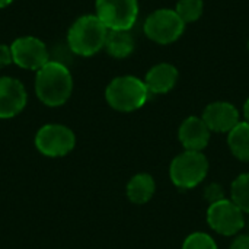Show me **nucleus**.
<instances>
[{
  "label": "nucleus",
  "mask_w": 249,
  "mask_h": 249,
  "mask_svg": "<svg viewBox=\"0 0 249 249\" xmlns=\"http://www.w3.org/2000/svg\"><path fill=\"white\" fill-rule=\"evenodd\" d=\"M73 90V77L69 69L58 61H48L36 71L35 92L47 107L66 104Z\"/></svg>",
  "instance_id": "f257e3e1"
},
{
  "label": "nucleus",
  "mask_w": 249,
  "mask_h": 249,
  "mask_svg": "<svg viewBox=\"0 0 249 249\" xmlns=\"http://www.w3.org/2000/svg\"><path fill=\"white\" fill-rule=\"evenodd\" d=\"M109 29L96 15H85L73 22L67 34L70 50L82 57H90L105 48Z\"/></svg>",
  "instance_id": "f03ea898"
},
{
  "label": "nucleus",
  "mask_w": 249,
  "mask_h": 249,
  "mask_svg": "<svg viewBox=\"0 0 249 249\" xmlns=\"http://www.w3.org/2000/svg\"><path fill=\"white\" fill-rule=\"evenodd\" d=\"M149 95L150 92L144 80L136 76L115 77L105 90L108 105L120 112H133L142 108L147 102Z\"/></svg>",
  "instance_id": "7ed1b4c3"
},
{
  "label": "nucleus",
  "mask_w": 249,
  "mask_h": 249,
  "mask_svg": "<svg viewBox=\"0 0 249 249\" xmlns=\"http://www.w3.org/2000/svg\"><path fill=\"white\" fill-rule=\"evenodd\" d=\"M209 172V160L201 152L185 150L178 155L169 168V177L175 187L181 190L196 188Z\"/></svg>",
  "instance_id": "20e7f679"
},
{
  "label": "nucleus",
  "mask_w": 249,
  "mask_h": 249,
  "mask_svg": "<svg viewBox=\"0 0 249 249\" xmlns=\"http://www.w3.org/2000/svg\"><path fill=\"white\" fill-rule=\"evenodd\" d=\"M185 22L175 9H158L144 20V34L156 44L168 45L179 39L184 34Z\"/></svg>",
  "instance_id": "39448f33"
},
{
  "label": "nucleus",
  "mask_w": 249,
  "mask_h": 249,
  "mask_svg": "<svg viewBox=\"0 0 249 249\" xmlns=\"http://www.w3.org/2000/svg\"><path fill=\"white\" fill-rule=\"evenodd\" d=\"M96 16L109 31H130L139 16L137 0H96Z\"/></svg>",
  "instance_id": "423d86ee"
},
{
  "label": "nucleus",
  "mask_w": 249,
  "mask_h": 249,
  "mask_svg": "<svg viewBox=\"0 0 249 249\" xmlns=\"http://www.w3.org/2000/svg\"><path fill=\"white\" fill-rule=\"evenodd\" d=\"M76 144L74 133L61 124H47L35 136L36 149L48 158H61L73 150Z\"/></svg>",
  "instance_id": "0eeeda50"
},
{
  "label": "nucleus",
  "mask_w": 249,
  "mask_h": 249,
  "mask_svg": "<svg viewBox=\"0 0 249 249\" xmlns=\"http://www.w3.org/2000/svg\"><path fill=\"white\" fill-rule=\"evenodd\" d=\"M245 213L232 201L220 200L210 204L207 210V223L210 228L223 236H235L245 226Z\"/></svg>",
  "instance_id": "6e6552de"
},
{
  "label": "nucleus",
  "mask_w": 249,
  "mask_h": 249,
  "mask_svg": "<svg viewBox=\"0 0 249 249\" xmlns=\"http://www.w3.org/2000/svg\"><path fill=\"white\" fill-rule=\"evenodd\" d=\"M13 63L26 70H39L48 60V50L45 44L35 36H20L10 45Z\"/></svg>",
  "instance_id": "1a4fd4ad"
},
{
  "label": "nucleus",
  "mask_w": 249,
  "mask_h": 249,
  "mask_svg": "<svg viewBox=\"0 0 249 249\" xmlns=\"http://www.w3.org/2000/svg\"><path fill=\"white\" fill-rule=\"evenodd\" d=\"M201 118L210 131L214 133H231L241 123L238 108L233 104L225 101L209 104Z\"/></svg>",
  "instance_id": "9d476101"
},
{
  "label": "nucleus",
  "mask_w": 249,
  "mask_h": 249,
  "mask_svg": "<svg viewBox=\"0 0 249 249\" xmlns=\"http://www.w3.org/2000/svg\"><path fill=\"white\" fill-rule=\"evenodd\" d=\"M28 101L25 86L13 77H0V118H12L23 111Z\"/></svg>",
  "instance_id": "9b49d317"
},
{
  "label": "nucleus",
  "mask_w": 249,
  "mask_h": 249,
  "mask_svg": "<svg viewBox=\"0 0 249 249\" xmlns=\"http://www.w3.org/2000/svg\"><path fill=\"white\" fill-rule=\"evenodd\" d=\"M210 128L200 117H188L182 121L178 130L179 142L185 150L201 152L210 142Z\"/></svg>",
  "instance_id": "f8f14e48"
},
{
  "label": "nucleus",
  "mask_w": 249,
  "mask_h": 249,
  "mask_svg": "<svg viewBox=\"0 0 249 249\" xmlns=\"http://www.w3.org/2000/svg\"><path fill=\"white\" fill-rule=\"evenodd\" d=\"M177 82H178V70L175 66L169 63H159L153 66L144 77V83L149 92L156 95H163L171 92L175 88Z\"/></svg>",
  "instance_id": "ddd939ff"
},
{
  "label": "nucleus",
  "mask_w": 249,
  "mask_h": 249,
  "mask_svg": "<svg viewBox=\"0 0 249 249\" xmlns=\"http://www.w3.org/2000/svg\"><path fill=\"white\" fill-rule=\"evenodd\" d=\"M156 191V184L152 175L137 174L127 184V197L134 204H146L152 200Z\"/></svg>",
  "instance_id": "4468645a"
},
{
  "label": "nucleus",
  "mask_w": 249,
  "mask_h": 249,
  "mask_svg": "<svg viewBox=\"0 0 249 249\" xmlns=\"http://www.w3.org/2000/svg\"><path fill=\"white\" fill-rule=\"evenodd\" d=\"M105 50L114 58H125L134 51V38L130 31H109Z\"/></svg>",
  "instance_id": "2eb2a0df"
},
{
  "label": "nucleus",
  "mask_w": 249,
  "mask_h": 249,
  "mask_svg": "<svg viewBox=\"0 0 249 249\" xmlns=\"http://www.w3.org/2000/svg\"><path fill=\"white\" fill-rule=\"evenodd\" d=\"M228 144L236 159L249 162V123L242 121L228 133Z\"/></svg>",
  "instance_id": "dca6fc26"
},
{
  "label": "nucleus",
  "mask_w": 249,
  "mask_h": 249,
  "mask_svg": "<svg viewBox=\"0 0 249 249\" xmlns=\"http://www.w3.org/2000/svg\"><path fill=\"white\" fill-rule=\"evenodd\" d=\"M232 201L244 212L249 214V174L239 175L231 187Z\"/></svg>",
  "instance_id": "f3484780"
},
{
  "label": "nucleus",
  "mask_w": 249,
  "mask_h": 249,
  "mask_svg": "<svg viewBox=\"0 0 249 249\" xmlns=\"http://www.w3.org/2000/svg\"><path fill=\"white\" fill-rule=\"evenodd\" d=\"M175 12L185 22V25L193 23L201 18L204 12V3L203 0H178Z\"/></svg>",
  "instance_id": "a211bd4d"
},
{
  "label": "nucleus",
  "mask_w": 249,
  "mask_h": 249,
  "mask_svg": "<svg viewBox=\"0 0 249 249\" xmlns=\"http://www.w3.org/2000/svg\"><path fill=\"white\" fill-rule=\"evenodd\" d=\"M182 249H217L214 239L203 232H196L187 236L182 244Z\"/></svg>",
  "instance_id": "6ab92c4d"
},
{
  "label": "nucleus",
  "mask_w": 249,
  "mask_h": 249,
  "mask_svg": "<svg viewBox=\"0 0 249 249\" xmlns=\"http://www.w3.org/2000/svg\"><path fill=\"white\" fill-rule=\"evenodd\" d=\"M204 198L213 204V203H217L220 200H225V193H223V188L219 185V184H210L206 190H204Z\"/></svg>",
  "instance_id": "aec40b11"
},
{
  "label": "nucleus",
  "mask_w": 249,
  "mask_h": 249,
  "mask_svg": "<svg viewBox=\"0 0 249 249\" xmlns=\"http://www.w3.org/2000/svg\"><path fill=\"white\" fill-rule=\"evenodd\" d=\"M10 63H13V57H12L10 47L6 45V44H0V69L9 66Z\"/></svg>",
  "instance_id": "412c9836"
},
{
  "label": "nucleus",
  "mask_w": 249,
  "mask_h": 249,
  "mask_svg": "<svg viewBox=\"0 0 249 249\" xmlns=\"http://www.w3.org/2000/svg\"><path fill=\"white\" fill-rule=\"evenodd\" d=\"M231 249H249V235H239L231 244Z\"/></svg>",
  "instance_id": "4be33fe9"
},
{
  "label": "nucleus",
  "mask_w": 249,
  "mask_h": 249,
  "mask_svg": "<svg viewBox=\"0 0 249 249\" xmlns=\"http://www.w3.org/2000/svg\"><path fill=\"white\" fill-rule=\"evenodd\" d=\"M244 117H245V121L249 123V98L244 104Z\"/></svg>",
  "instance_id": "5701e85b"
},
{
  "label": "nucleus",
  "mask_w": 249,
  "mask_h": 249,
  "mask_svg": "<svg viewBox=\"0 0 249 249\" xmlns=\"http://www.w3.org/2000/svg\"><path fill=\"white\" fill-rule=\"evenodd\" d=\"M12 1H13V0H0V9H1V7H6V6H9Z\"/></svg>",
  "instance_id": "b1692460"
},
{
  "label": "nucleus",
  "mask_w": 249,
  "mask_h": 249,
  "mask_svg": "<svg viewBox=\"0 0 249 249\" xmlns=\"http://www.w3.org/2000/svg\"><path fill=\"white\" fill-rule=\"evenodd\" d=\"M248 50H249V41H248Z\"/></svg>",
  "instance_id": "393cba45"
}]
</instances>
